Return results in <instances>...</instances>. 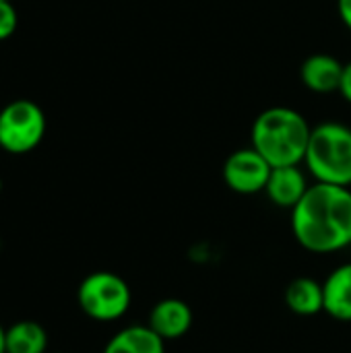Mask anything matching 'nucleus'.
Wrapping results in <instances>:
<instances>
[{
    "label": "nucleus",
    "mask_w": 351,
    "mask_h": 353,
    "mask_svg": "<svg viewBox=\"0 0 351 353\" xmlns=\"http://www.w3.org/2000/svg\"><path fill=\"white\" fill-rule=\"evenodd\" d=\"M17 29V10L10 0H0V41L8 39Z\"/></svg>",
    "instance_id": "obj_14"
},
{
    "label": "nucleus",
    "mask_w": 351,
    "mask_h": 353,
    "mask_svg": "<svg viewBox=\"0 0 351 353\" xmlns=\"http://www.w3.org/2000/svg\"><path fill=\"white\" fill-rule=\"evenodd\" d=\"M43 134L46 116L37 103L17 99L0 112V147L6 153H29L41 143Z\"/></svg>",
    "instance_id": "obj_5"
},
{
    "label": "nucleus",
    "mask_w": 351,
    "mask_h": 353,
    "mask_svg": "<svg viewBox=\"0 0 351 353\" xmlns=\"http://www.w3.org/2000/svg\"><path fill=\"white\" fill-rule=\"evenodd\" d=\"M296 242L314 254H331L351 246V190L314 182L292 209Z\"/></svg>",
    "instance_id": "obj_1"
},
{
    "label": "nucleus",
    "mask_w": 351,
    "mask_h": 353,
    "mask_svg": "<svg viewBox=\"0 0 351 353\" xmlns=\"http://www.w3.org/2000/svg\"><path fill=\"white\" fill-rule=\"evenodd\" d=\"M323 292L325 312L339 323H351V263L331 271L323 283Z\"/></svg>",
    "instance_id": "obj_10"
},
{
    "label": "nucleus",
    "mask_w": 351,
    "mask_h": 353,
    "mask_svg": "<svg viewBox=\"0 0 351 353\" xmlns=\"http://www.w3.org/2000/svg\"><path fill=\"white\" fill-rule=\"evenodd\" d=\"M4 337H6V329L0 325V353H6V345H4Z\"/></svg>",
    "instance_id": "obj_17"
},
{
    "label": "nucleus",
    "mask_w": 351,
    "mask_h": 353,
    "mask_svg": "<svg viewBox=\"0 0 351 353\" xmlns=\"http://www.w3.org/2000/svg\"><path fill=\"white\" fill-rule=\"evenodd\" d=\"M310 132L312 126L298 110L273 105L254 118L250 143L271 168L302 165Z\"/></svg>",
    "instance_id": "obj_2"
},
{
    "label": "nucleus",
    "mask_w": 351,
    "mask_h": 353,
    "mask_svg": "<svg viewBox=\"0 0 351 353\" xmlns=\"http://www.w3.org/2000/svg\"><path fill=\"white\" fill-rule=\"evenodd\" d=\"M308 188L310 184L306 172L300 165H283L271 170L265 192L273 205L281 209H294L302 201Z\"/></svg>",
    "instance_id": "obj_8"
},
{
    "label": "nucleus",
    "mask_w": 351,
    "mask_h": 353,
    "mask_svg": "<svg viewBox=\"0 0 351 353\" xmlns=\"http://www.w3.org/2000/svg\"><path fill=\"white\" fill-rule=\"evenodd\" d=\"M192 321H194L192 310L184 300L166 298V300H159L151 308L147 325L168 343V341H176L184 337L190 331Z\"/></svg>",
    "instance_id": "obj_7"
},
{
    "label": "nucleus",
    "mask_w": 351,
    "mask_h": 353,
    "mask_svg": "<svg viewBox=\"0 0 351 353\" xmlns=\"http://www.w3.org/2000/svg\"><path fill=\"white\" fill-rule=\"evenodd\" d=\"M339 93L343 95V99L348 103H351V60L348 64H343V77H341Z\"/></svg>",
    "instance_id": "obj_15"
},
{
    "label": "nucleus",
    "mask_w": 351,
    "mask_h": 353,
    "mask_svg": "<svg viewBox=\"0 0 351 353\" xmlns=\"http://www.w3.org/2000/svg\"><path fill=\"white\" fill-rule=\"evenodd\" d=\"M6 353H46L48 333L35 321H19L6 329Z\"/></svg>",
    "instance_id": "obj_13"
},
{
    "label": "nucleus",
    "mask_w": 351,
    "mask_h": 353,
    "mask_svg": "<svg viewBox=\"0 0 351 353\" xmlns=\"http://www.w3.org/2000/svg\"><path fill=\"white\" fill-rule=\"evenodd\" d=\"M0 190H2V180H0Z\"/></svg>",
    "instance_id": "obj_18"
},
{
    "label": "nucleus",
    "mask_w": 351,
    "mask_h": 353,
    "mask_svg": "<svg viewBox=\"0 0 351 353\" xmlns=\"http://www.w3.org/2000/svg\"><path fill=\"white\" fill-rule=\"evenodd\" d=\"M103 353H166V341L149 325H132L118 331Z\"/></svg>",
    "instance_id": "obj_11"
},
{
    "label": "nucleus",
    "mask_w": 351,
    "mask_h": 353,
    "mask_svg": "<svg viewBox=\"0 0 351 353\" xmlns=\"http://www.w3.org/2000/svg\"><path fill=\"white\" fill-rule=\"evenodd\" d=\"M285 306L298 316H314L325 312L323 283L312 277H298L285 290Z\"/></svg>",
    "instance_id": "obj_12"
},
{
    "label": "nucleus",
    "mask_w": 351,
    "mask_h": 353,
    "mask_svg": "<svg viewBox=\"0 0 351 353\" xmlns=\"http://www.w3.org/2000/svg\"><path fill=\"white\" fill-rule=\"evenodd\" d=\"M77 302L89 319L112 323L120 321L128 312L132 292L120 275L110 271H95L81 281L77 290Z\"/></svg>",
    "instance_id": "obj_4"
},
{
    "label": "nucleus",
    "mask_w": 351,
    "mask_h": 353,
    "mask_svg": "<svg viewBox=\"0 0 351 353\" xmlns=\"http://www.w3.org/2000/svg\"><path fill=\"white\" fill-rule=\"evenodd\" d=\"M343 77V64L331 54H312L300 66V81L312 93H333L339 91Z\"/></svg>",
    "instance_id": "obj_9"
},
{
    "label": "nucleus",
    "mask_w": 351,
    "mask_h": 353,
    "mask_svg": "<svg viewBox=\"0 0 351 353\" xmlns=\"http://www.w3.org/2000/svg\"><path fill=\"white\" fill-rule=\"evenodd\" d=\"M337 12L343 25L351 31V0H337Z\"/></svg>",
    "instance_id": "obj_16"
},
{
    "label": "nucleus",
    "mask_w": 351,
    "mask_h": 353,
    "mask_svg": "<svg viewBox=\"0 0 351 353\" xmlns=\"http://www.w3.org/2000/svg\"><path fill=\"white\" fill-rule=\"evenodd\" d=\"M308 174L323 184L351 188V128L341 122H323L312 128L304 155Z\"/></svg>",
    "instance_id": "obj_3"
},
{
    "label": "nucleus",
    "mask_w": 351,
    "mask_h": 353,
    "mask_svg": "<svg viewBox=\"0 0 351 353\" xmlns=\"http://www.w3.org/2000/svg\"><path fill=\"white\" fill-rule=\"evenodd\" d=\"M269 161L250 145L234 151L223 163V182L230 190L238 194H257L265 192V186L271 176Z\"/></svg>",
    "instance_id": "obj_6"
}]
</instances>
